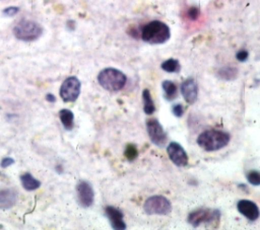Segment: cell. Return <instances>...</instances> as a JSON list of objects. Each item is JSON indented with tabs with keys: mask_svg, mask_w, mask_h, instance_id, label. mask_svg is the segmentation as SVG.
<instances>
[{
	"mask_svg": "<svg viewBox=\"0 0 260 230\" xmlns=\"http://www.w3.org/2000/svg\"><path fill=\"white\" fill-rule=\"evenodd\" d=\"M231 140L230 134L221 130H207L197 138V144L205 151L211 152L225 147Z\"/></svg>",
	"mask_w": 260,
	"mask_h": 230,
	"instance_id": "obj_1",
	"label": "cell"
},
{
	"mask_svg": "<svg viewBox=\"0 0 260 230\" xmlns=\"http://www.w3.org/2000/svg\"><path fill=\"white\" fill-rule=\"evenodd\" d=\"M170 27L159 20L150 21L141 29V39L151 45L164 44L170 39Z\"/></svg>",
	"mask_w": 260,
	"mask_h": 230,
	"instance_id": "obj_2",
	"label": "cell"
},
{
	"mask_svg": "<svg viewBox=\"0 0 260 230\" xmlns=\"http://www.w3.org/2000/svg\"><path fill=\"white\" fill-rule=\"evenodd\" d=\"M127 81L126 75L115 68H106L102 70L98 75V82L100 85L108 91H119L121 90Z\"/></svg>",
	"mask_w": 260,
	"mask_h": 230,
	"instance_id": "obj_3",
	"label": "cell"
},
{
	"mask_svg": "<svg viewBox=\"0 0 260 230\" xmlns=\"http://www.w3.org/2000/svg\"><path fill=\"white\" fill-rule=\"evenodd\" d=\"M43 32L42 26L32 20L21 19L13 27L14 36L23 42H32L38 40Z\"/></svg>",
	"mask_w": 260,
	"mask_h": 230,
	"instance_id": "obj_4",
	"label": "cell"
},
{
	"mask_svg": "<svg viewBox=\"0 0 260 230\" xmlns=\"http://www.w3.org/2000/svg\"><path fill=\"white\" fill-rule=\"evenodd\" d=\"M143 210L148 215H168L172 211V204L164 196H152L144 202Z\"/></svg>",
	"mask_w": 260,
	"mask_h": 230,
	"instance_id": "obj_5",
	"label": "cell"
},
{
	"mask_svg": "<svg viewBox=\"0 0 260 230\" xmlns=\"http://www.w3.org/2000/svg\"><path fill=\"white\" fill-rule=\"evenodd\" d=\"M220 212L217 209H198L191 212L188 216V222L193 227L201 224H210L219 220Z\"/></svg>",
	"mask_w": 260,
	"mask_h": 230,
	"instance_id": "obj_6",
	"label": "cell"
},
{
	"mask_svg": "<svg viewBox=\"0 0 260 230\" xmlns=\"http://www.w3.org/2000/svg\"><path fill=\"white\" fill-rule=\"evenodd\" d=\"M81 83L75 76L66 78L60 87V96L64 102H74L80 93Z\"/></svg>",
	"mask_w": 260,
	"mask_h": 230,
	"instance_id": "obj_7",
	"label": "cell"
},
{
	"mask_svg": "<svg viewBox=\"0 0 260 230\" xmlns=\"http://www.w3.org/2000/svg\"><path fill=\"white\" fill-rule=\"evenodd\" d=\"M146 130L150 141L158 146L162 147L167 143L168 137L162 126L156 119H148L146 121Z\"/></svg>",
	"mask_w": 260,
	"mask_h": 230,
	"instance_id": "obj_8",
	"label": "cell"
},
{
	"mask_svg": "<svg viewBox=\"0 0 260 230\" xmlns=\"http://www.w3.org/2000/svg\"><path fill=\"white\" fill-rule=\"evenodd\" d=\"M76 194L78 203L82 208H89L93 204L94 191L88 181L80 180L76 185Z\"/></svg>",
	"mask_w": 260,
	"mask_h": 230,
	"instance_id": "obj_9",
	"label": "cell"
},
{
	"mask_svg": "<svg viewBox=\"0 0 260 230\" xmlns=\"http://www.w3.org/2000/svg\"><path fill=\"white\" fill-rule=\"evenodd\" d=\"M167 153L175 165L179 167H184L188 164V155L185 149L179 143H170L167 147Z\"/></svg>",
	"mask_w": 260,
	"mask_h": 230,
	"instance_id": "obj_10",
	"label": "cell"
},
{
	"mask_svg": "<svg viewBox=\"0 0 260 230\" xmlns=\"http://www.w3.org/2000/svg\"><path fill=\"white\" fill-rule=\"evenodd\" d=\"M181 92L186 102L193 104L198 97V86L193 78H187L181 84Z\"/></svg>",
	"mask_w": 260,
	"mask_h": 230,
	"instance_id": "obj_11",
	"label": "cell"
},
{
	"mask_svg": "<svg viewBox=\"0 0 260 230\" xmlns=\"http://www.w3.org/2000/svg\"><path fill=\"white\" fill-rule=\"evenodd\" d=\"M237 209L243 216H245L250 221L257 220L260 215L258 206L254 202L249 200L239 201L237 204Z\"/></svg>",
	"mask_w": 260,
	"mask_h": 230,
	"instance_id": "obj_12",
	"label": "cell"
},
{
	"mask_svg": "<svg viewBox=\"0 0 260 230\" xmlns=\"http://www.w3.org/2000/svg\"><path fill=\"white\" fill-rule=\"evenodd\" d=\"M105 212L114 229H117V230L126 229V223L124 222L123 213L119 209L114 208L112 206H108L105 208Z\"/></svg>",
	"mask_w": 260,
	"mask_h": 230,
	"instance_id": "obj_13",
	"label": "cell"
},
{
	"mask_svg": "<svg viewBox=\"0 0 260 230\" xmlns=\"http://www.w3.org/2000/svg\"><path fill=\"white\" fill-rule=\"evenodd\" d=\"M17 200V194L13 188L5 187L0 189V210L11 209Z\"/></svg>",
	"mask_w": 260,
	"mask_h": 230,
	"instance_id": "obj_14",
	"label": "cell"
},
{
	"mask_svg": "<svg viewBox=\"0 0 260 230\" xmlns=\"http://www.w3.org/2000/svg\"><path fill=\"white\" fill-rule=\"evenodd\" d=\"M20 182L22 187L26 190H35L41 186V181L35 178L29 172H24L20 175Z\"/></svg>",
	"mask_w": 260,
	"mask_h": 230,
	"instance_id": "obj_15",
	"label": "cell"
},
{
	"mask_svg": "<svg viewBox=\"0 0 260 230\" xmlns=\"http://www.w3.org/2000/svg\"><path fill=\"white\" fill-rule=\"evenodd\" d=\"M59 118H60V121L64 127L65 130H72L73 126H74V114L73 112L70 110V109H67V108H63L59 111Z\"/></svg>",
	"mask_w": 260,
	"mask_h": 230,
	"instance_id": "obj_16",
	"label": "cell"
},
{
	"mask_svg": "<svg viewBox=\"0 0 260 230\" xmlns=\"http://www.w3.org/2000/svg\"><path fill=\"white\" fill-rule=\"evenodd\" d=\"M238 69L234 66H224L217 71V76L222 80H234L238 77Z\"/></svg>",
	"mask_w": 260,
	"mask_h": 230,
	"instance_id": "obj_17",
	"label": "cell"
},
{
	"mask_svg": "<svg viewBox=\"0 0 260 230\" xmlns=\"http://www.w3.org/2000/svg\"><path fill=\"white\" fill-rule=\"evenodd\" d=\"M161 87L165 92V97L168 100H173L177 97V86L173 81L170 80H165L161 83Z\"/></svg>",
	"mask_w": 260,
	"mask_h": 230,
	"instance_id": "obj_18",
	"label": "cell"
},
{
	"mask_svg": "<svg viewBox=\"0 0 260 230\" xmlns=\"http://www.w3.org/2000/svg\"><path fill=\"white\" fill-rule=\"evenodd\" d=\"M142 98H143V110L146 114H151L154 112L155 110V106L153 103V100L151 98V94L150 91L146 88L142 91Z\"/></svg>",
	"mask_w": 260,
	"mask_h": 230,
	"instance_id": "obj_19",
	"label": "cell"
},
{
	"mask_svg": "<svg viewBox=\"0 0 260 230\" xmlns=\"http://www.w3.org/2000/svg\"><path fill=\"white\" fill-rule=\"evenodd\" d=\"M161 69L169 73H178L181 70V65L176 59H169L161 64Z\"/></svg>",
	"mask_w": 260,
	"mask_h": 230,
	"instance_id": "obj_20",
	"label": "cell"
},
{
	"mask_svg": "<svg viewBox=\"0 0 260 230\" xmlns=\"http://www.w3.org/2000/svg\"><path fill=\"white\" fill-rule=\"evenodd\" d=\"M125 157L129 160V161H133L134 159H136L137 155H138V150L136 148V146H134L133 144H128L125 148V152H124Z\"/></svg>",
	"mask_w": 260,
	"mask_h": 230,
	"instance_id": "obj_21",
	"label": "cell"
},
{
	"mask_svg": "<svg viewBox=\"0 0 260 230\" xmlns=\"http://www.w3.org/2000/svg\"><path fill=\"white\" fill-rule=\"evenodd\" d=\"M248 181L253 185H260V171L251 170L247 173Z\"/></svg>",
	"mask_w": 260,
	"mask_h": 230,
	"instance_id": "obj_22",
	"label": "cell"
},
{
	"mask_svg": "<svg viewBox=\"0 0 260 230\" xmlns=\"http://www.w3.org/2000/svg\"><path fill=\"white\" fill-rule=\"evenodd\" d=\"M199 13H200L199 8L196 6H192L187 10V16L191 20H196L199 16Z\"/></svg>",
	"mask_w": 260,
	"mask_h": 230,
	"instance_id": "obj_23",
	"label": "cell"
},
{
	"mask_svg": "<svg viewBox=\"0 0 260 230\" xmlns=\"http://www.w3.org/2000/svg\"><path fill=\"white\" fill-rule=\"evenodd\" d=\"M172 110H173L174 116H176V117H178V118H180V117H182V116L184 114V106H183L181 103L175 104V105L173 106Z\"/></svg>",
	"mask_w": 260,
	"mask_h": 230,
	"instance_id": "obj_24",
	"label": "cell"
},
{
	"mask_svg": "<svg viewBox=\"0 0 260 230\" xmlns=\"http://www.w3.org/2000/svg\"><path fill=\"white\" fill-rule=\"evenodd\" d=\"M18 11H19V8H18V7H16V6H9V7H6V8L3 10V14L6 15V16H13V15H15Z\"/></svg>",
	"mask_w": 260,
	"mask_h": 230,
	"instance_id": "obj_25",
	"label": "cell"
},
{
	"mask_svg": "<svg viewBox=\"0 0 260 230\" xmlns=\"http://www.w3.org/2000/svg\"><path fill=\"white\" fill-rule=\"evenodd\" d=\"M236 57H237V60H238V61H240V62H245V61H247V59H248V57H249V53H248L246 50H241V51H239V52L237 53Z\"/></svg>",
	"mask_w": 260,
	"mask_h": 230,
	"instance_id": "obj_26",
	"label": "cell"
},
{
	"mask_svg": "<svg viewBox=\"0 0 260 230\" xmlns=\"http://www.w3.org/2000/svg\"><path fill=\"white\" fill-rule=\"evenodd\" d=\"M13 163H14V159H13V158H11V157H5V158H3V159L1 160L0 166H1L2 168H6V167L12 165Z\"/></svg>",
	"mask_w": 260,
	"mask_h": 230,
	"instance_id": "obj_27",
	"label": "cell"
},
{
	"mask_svg": "<svg viewBox=\"0 0 260 230\" xmlns=\"http://www.w3.org/2000/svg\"><path fill=\"white\" fill-rule=\"evenodd\" d=\"M46 100L49 101V102H55L56 101V97L53 94L49 93V94L46 95Z\"/></svg>",
	"mask_w": 260,
	"mask_h": 230,
	"instance_id": "obj_28",
	"label": "cell"
}]
</instances>
